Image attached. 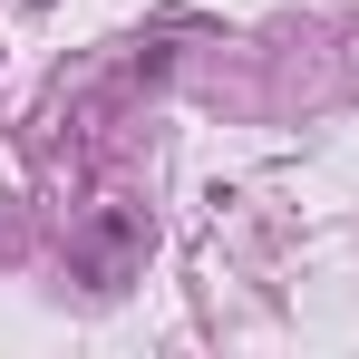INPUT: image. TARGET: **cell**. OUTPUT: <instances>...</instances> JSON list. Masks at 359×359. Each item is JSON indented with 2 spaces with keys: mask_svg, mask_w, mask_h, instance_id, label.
Returning a JSON list of instances; mask_svg holds the SVG:
<instances>
[{
  "mask_svg": "<svg viewBox=\"0 0 359 359\" xmlns=\"http://www.w3.org/2000/svg\"><path fill=\"white\" fill-rule=\"evenodd\" d=\"M136 262H146V214H136V204H88L78 233H68V272H78L88 292H126Z\"/></svg>",
  "mask_w": 359,
  "mask_h": 359,
  "instance_id": "6da1fadb",
  "label": "cell"
}]
</instances>
